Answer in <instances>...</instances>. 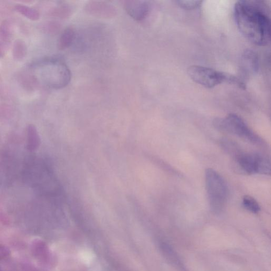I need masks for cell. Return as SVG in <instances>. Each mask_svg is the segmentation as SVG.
Segmentation results:
<instances>
[{"mask_svg": "<svg viewBox=\"0 0 271 271\" xmlns=\"http://www.w3.org/2000/svg\"><path fill=\"white\" fill-rule=\"evenodd\" d=\"M268 8L264 2L241 0L234 6L235 22L241 34L253 44L264 46L270 40Z\"/></svg>", "mask_w": 271, "mask_h": 271, "instance_id": "cell-1", "label": "cell"}, {"mask_svg": "<svg viewBox=\"0 0 271 271\" xmlns=\"http://www.w3.org/2000/svg\"><path fill=\"white\" fill-rule=\"evenodd\" d=\"M187 73L194 82L206 88H213L219 84L227 83L241 89H246L245 83L240 79L211 68L192 65L188 67Z\"/></svg>", "mask_w": 271, "mask_h": 271, "instance_id": "cell-2", "label": "cell"}, {"mask_svg": "<svg viewBox=\"0 0 271 271\" xmlns=\"http://www.w3.org/2000/svg\"><path fill=\"white\" fill-rule=\"evenodd\" d=\"M206 187L211 209L220 212L227 201L228 190L224 178L216 170L208 168L206 170Z\"/></svg>", "mask_w": 271, "mask_h": 271, "instance_id": "cell-3", "label": "cell"}, {"mask_svg": "<svg viewBox=\"0 0 271 271\" xmlns=\"http://www.w3.org/2000/svg\"><path fill=\"white\" fill-rule=\"evenodd\" d=\"M233 158L234 167L242 174L270 175V162L262 154L240 151Z\"/></svg>", "mask_w": 271, "mask_h": 271, "instance_id": "cell-4", "label": "cell"}, {"mask_svg": "<svg viewBox=\"0 0 271 271\" xmlns=\"http://www.w3.org/2000/svg\"><path fill=\"white\" fill-rule=\"evenodd\" d=\"M213 125L221 132L235 135L254 143L260 144L262 142L261 139L250 129L243 120L235 114H230L225 118L215 119L213 121Z\"/></svg>", "mask_w": 271, "mask_h": 271, "instance_id": "cell-5", "label": "cell"}, {"mask_svg": "<svg viewBox=\"0 0 271 271\" xmlns=\"http://www.w3.org/2000/svg\"><path fill=\"white\" fill-rule=\"evenodd\" d=\"M44 64V77L48 86L55 89L66 86L71 79L70 71L66 65L59 60H51Z\"/></svg>", "mask_w": 271, "mask_h": 271, "instance_id": "cell-6", "label": "cell"}, {"mask_svg": "<svg viewBox=\"0 0 271 271\" xmlns=\"http://www.w3.org/2000/svg\"><path fill=\"white\" fill-rule=\"evenodd\" d=\"M123 3L126 11L132 18L137 21H143L151 11V4L147 1L127 0Z\"/></svg>", "mask_w": 271, "mask_h": 271, "instance_id": "cell-7", "label": "cell"}, {"mask_svg": "<svg viewBox=\"0 0 271 271\" xmlns=\"http://www.w3.org/2000/svg\"><path fill=\"white\" fill-rule=\"evenodd\" d=\"M240 69L241 75L247 78L258 73L259 69L258 55L251 50L245 51L241 56Z\"/></svg>", "mask_w": 271, "mask_h": 271, "instance_id": "cell-8", "label": "cell"}, {"mask_svg": "<svg viewBox=\"0 0 271 271\" xmlns=\"http://www.w3.org/2000/svg\"><path fill=\"white\" fill-rule=\"evenodd\" d=\"M27 133V149L30 151L37 150L40 144V139L36 127L33 125L28 126Z\"/></svg>", "mask_w": 271, "mask_h": 271, "instance_id": "cell-9", "label": "cell"}, {"mask_svg": "<svg viewBox=\"0 0 271 271\" xmlns=\"http://www.w3.org/2000/svg\"><path fill=\"white\" fill-rule=\"evenodd\" d=\"M75 37L76 34L73 28H67L60 38L59 44L60 49L64 50L69 47L73 44Z\"/></svg>", "mask_w": 271, "mask_h": 271, "instance_id": "cell-10", "label": "cell"}, {"mask_svg": "<svg viewBox=\"0 0 271 271\" xmlns=\"http://www.w3.org/2000/svg\"><path fill=\"white\" fill-rule=\"evenodd\" d=\"M242 205L246 209L253 213H258L261 210L259 203L250 195H245L242 199Z\"/></svg>", "mask_w": 271, "mask_h": 271, "instance_id": "cell-11", "label": "cell"}, {"mask_svg": "<svg viewBox=\"0 0 271 271\" xmlns=\"http://www.w3.org/2000/svg\"><path fill=\"white\" fill-rule=\"evenodd\" d=\"M17 11L24 16L33 20H37L39 18V14L33 8L24 5H17L16 7Z\"/></svg>", "mask_w": 271, "mask_h": 271, "instance_id": "cell-12", "label": "cell"}, {"mask_svg": "<svg viewBox=\"0 0 271 271\" xmlns=\"http://www.w3.org/2000/svg\"><path fill=\"white\" fill-rule=\"evenodd\" d=\"M26 54V46L24 42L21 40H18L14 44L13 55L14 58L17 60H22Z\"/></svg>", "mask_w": 271, "mask_h": 271, "instance_id": "cell-13", "label": "cell"}, {"mask_svg": "<svg viewBox=\"0 0 271 271\" xmlns=\"http://www.w3.org/2000/svg\"><path fill=\"white\" fill-rule=\"evenodd\" d=\"M176 5L183 9L192 10L201 7L203 2L201 1H176Z\"/></svg>", "mask_w": 271, "mask_h": 271, "instance_id": "cell-14", "label": "cell"}, {"mask_svg": "<svg viewBox=\"0 0 271 271\" xmlns=\"http://www.w3.org/2000/svg\"><path fill=\"white\" fill-rule=\"evenodd\" d=\"M79 258L83 263L89 265L93 262L94 256L90 251L82 250L79 253Z\"/></svg>", "mask_w": 271, "mask_h": 271, "instance_id": "cell-15", "label": "cell"}, {"mask_svg": "<svg viewBox=\"0 0 271 271\" xmlns=\"http://www.w3.org/2000/svg\"><path fill=\"white\" fill-rule=\"evenodd\" d=\"M6 46L4 44H0V58L4 56L6 51Z\"/></svg>", "mask_w": 271, "mask_h": 271, "instance_id": "cell-16", "label": "cell"}]
</instances>
